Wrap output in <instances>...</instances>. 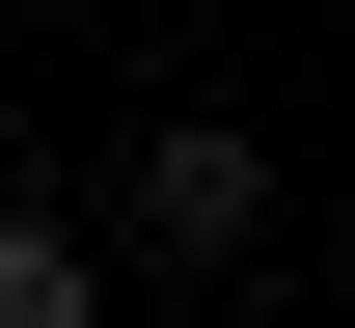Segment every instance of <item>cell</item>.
Returning a JSON list of instances; mask_svg holds the SVG:
<instances>
[{
	"label": "cell",
	"mask_w": 355,
	"mask_h": 328,
	"mask_svg": "<svg viewBox=\"0 0 355 328\" xmlns=\"http://www.w3.org/2000/svg\"><path fill=\"white\" fill-rule=\"evenodd\" d=\"M137 246H191V274H246V246H273V164L219 137V110H191V137H137Z\"/></svg>",
	"instance_id": "cell-1"
},
{
	"label": "cell",
	"mask_w": 355,
	"mask_h": 328,
	"mask_svg": "<svg viewBox=\"0 0 355 328\" xmlns=\"http://www.w3.org/2000/svg\"><path fill=\"white\" fill-rule=\"evenodd\" d=\"M0 328H83V219H0Z\"/></svg>",
	"instance_id": "cell-2"
}]
</instances>
